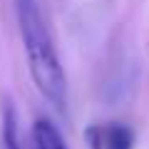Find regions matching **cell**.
<instances>
[{
  "label": "cell",
  "mask_w": 149,
  "mask_h": 149,
  "mask_svg": "<svg viewBox=\"0 0 149 149\" xmlns=\"http://www.w3.org/2000/svg\"><path fill=\"white\" fill-rule=\"evenodd\" d=\"M15 10H17V25H20V37L27 55L32 82L52 107L65 109L67 77L60 65L57 50H55L50 30L45 25V17L40 13V5H37V0H15Z\"/></svg>",
  "instance_id": "1"
},
{
  "label": "cell",
  "mask_w": 149,
  "mask_h": 149,
  "mask_svg": "<svg viewBox=\"0 0 149 149\" xmlns=\"http://www.w3.org/2000/svg\"><path fill=\"white\" fill-rule=\"evenodd\" d=\"M85 142L90 149H134L137 137L122 122H102L85 129Z\"/></svg>",
  "instance_id": "2"
},
{
  "label": "cell",
  "mask_w": 149,
  "mask_h": 149,
  "mask_svg": "<svg viewBox=\"0 0 149 149\" xmlns=\"http://www.w3.org/2000/svg\"><path fill=\"white\" fill-rule=\"evenodd\" d=\"M30 149H67V144L47 117H37L30 127Z\"/></svg>",
  "instance_id": "3"
},
{
  "label": "cell",
  "mask_w": 149,
  "mask_h": 149,
  "mask_svg": "<svg viewBox=\"0 0 149 149\" xmlns=\"http://www.w3.org/2000/svg\"><path fill=\"white\" fill-rule=\"evenodd\" d=\"M0 149H22L20 147V132H17V114H15V107L10 102H5V107H3Z\"/></svg>",
  "instance_id": "4"
}]
</instances>
